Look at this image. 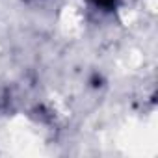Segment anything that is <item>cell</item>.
I'll use <instances>...</instances> for the list:
<instances>
[{
	"mask_svg": "<svg viewBox=\"0 0 158 158\" xmlns=\"http://www.w3.org/2000/svg\"><path fill=\"white\" fill-rule=\"evenodd\" d=\"M93 2H95L97 6L104 8V10H112V8L115 6V0H93Z\"/></svg>",
	"mask_w": 158,
	"mask_h": 158,
	"instance_id": "obj_1",
	"label": "cell"
}]
</instances>
